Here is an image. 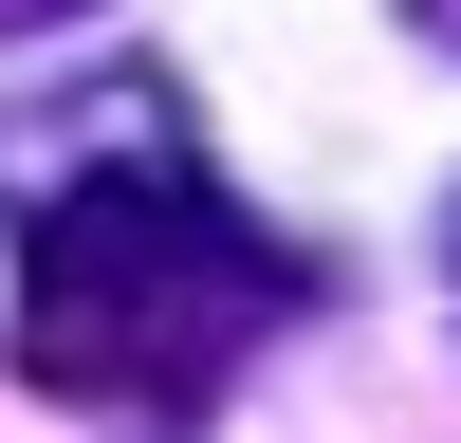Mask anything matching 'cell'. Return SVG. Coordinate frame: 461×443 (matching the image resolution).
<instances>
[{
    "label": "cell",
    "mask_w": 461,
    "mask_h": 443,
    "mask_svg": "<svg viewBox=\"0 0 461 443\" xmlns=\"http://www.w3.org/2000/svg\"><path fill=\"white\" fill-rule=\"evenodd\" d=\"M0 203H19V388L93 406V425H185L240 388L258 332L314 314V258L221 203L167 74L0 111Z\"/></svg>",
    "instance_id": "cell-1"
},
{
    "label": "cell",
    "mask_w": 461,
    "mask_h": 443,
    "mask_svg": "<svg viewBox=\"0 0 461 443\" xmlns=\"http://www.w3.org/2000/svg\"><path fill=\"white\" fill-rule=\"evenodd\" d=\"M56 19H93V0H0V37H56Z\"/></svg>",
    "instance_id": "cell-2"
},
{
    "label": "cell",
    "mask_w": 461,
    "mask_h": 443,
    "mask_svg": "<svg viewBox=\"0 0 461 443\" xmlns=\"http://www.w3.org/2000/svg\"><path fill=\"white\" fill-rule=\"evenodd\" d=\"M406 19H425V37H443V56H461V0H406Z\"/></svg>",
    "instance_id": "cell-3"
}]
</instances>
